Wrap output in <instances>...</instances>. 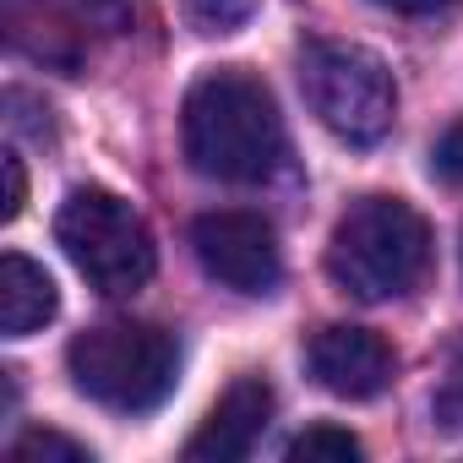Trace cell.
I'll return each instance as SVG.
<instances>
[{
    "instance_id": "8fae6325",
    "label": "cell",
    "mask_w": 463,
    "mask_h": 463,
    "mask_svg": "<svg viewBox=\"0 0 463 463\" xmlns=\"http://www.w3.org/2000/svg\"><path fill=\"white\" fill-rule=\"evenodd\" d=\"M262 0H180V12L196 33L207 39H223V33H241L251 17H257Z\"/></svg>"
},
{
    "instance_id": "9a60e30c",
    "label": "cell",
    "mask_w": 463,
    "mask_h": 463,
    "mask_svg": "<svg viewBox=\"0 0 463 463\" xmlns=\"http://www.w3.org/2000/svg\"><path fill=\"white\" fill-rule=\"evenodd\" d=\"M430 175L463 191V120H458V126H447V131H441V142L430 147Z\"/></svg>"
},
{
    "instance_id": "ba28073f",
    "label": "cell",
    "mask_w": 463,
    "mask_h": 463,
    "mask_svg": "<svg viewBox=\"0 0 463 463\" xmlns=\"http://www.w3.org/2000/svg\"><path fill=\"white\" fill-rule=\"evenodd\" d=\"M306 371H311V382H317L322 392L360 403V398H376V392L392 382L398 360H392L387 338H376L371 327L333 322V327H322V333L306 344Z\"/></svg>"
},
{
    "instance_id": "277c9868",
    "label": "cell",
    "mask_w": 463,
    "mask_h": 463,
    "mask_svg": "<svg viewBox=\"0 0 463 463\" xmlns=\"http://www.w3.org/2000/svg\"><path fill=\"white\" fill-rule=\"evenodd\" d=\"M55 241L71 257V268L109 300L137 295L158 268V251H153V235H147L142 213L126 196L104 191V185H77L61 202Z\"/></svg>"
},
{
    "instance_id": "7a4b0ae2",
    "label": "cell",
    "mask_w": 463,
    "mask_h": 463,
    "mask_svg": "<svg viewBox=\"0 0 463 463\" xmlns=\"http://www.w3.org/2000/svg\"><path fill=\"white\" fill-rule=\"evenodd\" d=\"M430 268V223L403 196H360L333 223L327 273L344 295L382 306L409 295Z\"/></svg>"
},
{
    "instance_id": "30bf717a",
    "label": "cell",
    "mask_w": 463,
    "mask_h": 463,
    "mask_svg": "<svg viewBox=\"0 0 463 463\" xmlns=\"http://www.w3.org/2000/svg\"><path fill=\"white\" fill-rule=\"evenodd\" d=\"M55 306H61L55 279L39 262H28L23 251L0 257V333H6V338H28V333H39L55 317Z\"/></svg>"
},
{
    "instance_id": "6da1fadb",
    "label": "cell",
    "mask_w": 463,
    "mask_h": 463,
    "mask_svg": "<svg viewBox=\"0 0 463 463\" xmlns=\"http://www.w3.org/2000/svg\"><path fill=\"white\" fill-rule=\"evenodd\" d=\"M180 142L196 175L223 185H262L284 169L289 137L262 77L223 66L191 82L180 109Z\"/></svg>"
},
{
    "instance_id": "2e32d148",
    "label": "cell",
    "mask_w": 463,
    "mask_h": 463,
    "mask_svg": "<svg viewBox=\"0 0 463 463\" xmlns=\"http://www.w3.org/2000/svg\"><path fill=\"white\" fill-rule=\"evenodd\" d=\"M0 169H6V202H0V218H17L23 213V202H28V175H23V158L17 153H6V158H0Z\"/></svg>"
},
{
    "instance_id": "7c38bea8",
    "label": "cell",
    "mask_w": 463,
    "mask_h": 463,
    "mask_svg": "<svg viewBox=\"0 0 463 463\" xmlns=\"http://www.w3.org/2000/svg\"><path fill=\"white\" fill-rule=\"evenodd\" d=\"M360 441L344 425H311L289 441V463H354Z\"/></svg>"
},
{
    "instance_id": "5bb4252c",
    "label": "cell",
    "mask_w": 463,
    "mask_h": 463,
    "mask_svg": "<svg viewBox=\"0 0 463 463\" xmlns=\"http://www.w3.org/2000/svg\"><path fill=\"white\" fill-rule=\"evenodd\" d=\"M430 414L441 430L463 436V338L452 344L447 365H441V382H436V398H430Z\"/></svg>"
},
{
    "instance_id": "8992f818",
    "label": "cell",
    "mask_w": 463,
    "mask_h": 463,
    "mask_svg": "<svg viewBox=\"0 0 463 463\" xmlns=\"http://www.w3.org/2000/svg\"><path fill=\"white\" fill-rule=\"evenodd\" d=\"M0 28L17 55L77 77L104 39L131 28V6L126 0H0Z\"/></svg>"
},
{
    "instance_id": "9c48e42d",
    "label": "cell",
    "mask_w": 463,
    "mask_h": 463,
    "mask_svg": "<svg viewBox=\"0 0 463 463\" xmlns=\"http://www.w3.org/2000/svg\"><path fill=\"white\" fill-rule=\"evenodd\" d=\"M273 420V387L262 376H241L235 387H229L213 414L202 420V430L185 441V458L191 463H235L257 447V436L268 430Z\"/></svg>"
},
{
    "instance_id": "5b68a950",
    "label": "cell",
    "mask_w": 463,
    "mask_h": 463,
    "mask_svg": "<svg viewBox=\"0 0 463 463\" xmlns=\"http://www.w3.org/2000/svg\"><path fill=\"white\" fill-rule=\"evenodd\" d=\"M300 93L311 115L349 147H376L398 115V88L382 55L344 39H311L300 50Z\"/></svg>"
},
{
    "instance_id": "4fadbf2b",
    "label": "cell",
    "mask_w": 463,
    "mask_h": 463,
    "mask_svg": "<svg viewBox=\"0 0 463 463\" xmlns=\"http://www.w3.org/2000/svg\"><path fill=\"white\" fill-rule=\"evenodd\" d=\"M12 458L17 463H93V452L61 430H28L12 441Z\"/></svg>"
},
{
    "instance_id": "3957f363",
    "label": "cell",
    "mask_w": 463,
    "mask_h": 463,
    "mask_svg": "<svg viewBox=\"0 0 463 463\" xmlns=\"http://www.w3.org/2000/svg\"><path fill=\"white\" fill-rule=\"evenodd\" d=\"M66 371L82 398L115 409V414H147L175 392L180 349L169 333L147 322H99L71 338Z\"/></svg>"
},
{
    "instance_id": "e0dca14e",
    "label": "cell",
    "mask_w": 463,
    "mask_h": 463,
    "mask_svg": "<svg viewBox=\"0 0 463 463\" xmlns=\"http://www.w3.org/2000/svg\"><path fill=\"white\" fill-rule=\"evenodd\" d=\"M376 6H387L398 17H441V12L458 6V0H376Z\"/></svg>"
},
{
    "instance_id": "52a82bcc",
    "label": "cell",
    "mask_w": 463,
    "mask_h": 463,
    "mask_svg": "<svg viewBox=\"0 0 463 463\" xmlns=\"http://www.w3.org/2000/svg\"><path fill=\"white\" fill-rule=\"evenodd\" d=\"M191 251L207 279L235 295H273L284 279L279 229L251 207H218L191 223Z\"/></svg>"
}]
</instances>
